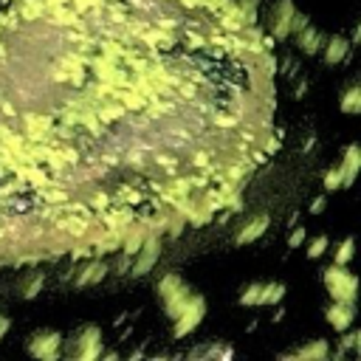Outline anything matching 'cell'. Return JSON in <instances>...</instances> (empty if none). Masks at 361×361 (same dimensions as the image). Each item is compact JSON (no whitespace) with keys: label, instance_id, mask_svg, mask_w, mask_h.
<instances>
[{"label":"cell","instance_id":"obj_17","mask_svg":"<svg viewBox=\"0 0 361 361\" xmlns=\"http://www.w3.org/2000/svg\"><path fill=\"white\" fill-rule=\"evenodd\" d=\"M338 107H341V113H347V116H358V113H361V87H358V85H350V87L344 90Z\"/></svg>","mask_w":361,"mask_h":361},{"label":"cell","instance_id":"obj_20","mask_svg":"<svg viewBox=\"0 0 361 361\" xmlns=\"http://www.w3.org/2000/svg\"><path fill=\"white\" fill-rule=\"evenodd\" d=\"M353 254H355V240H353V237H344V240L333 248V262H336V265H347V262L353 259Z\"/></svg>","mask_w":361,"mask_h":361},{"label":"cell","instance_id":"obj_23","mask_svg":"<svg viewBox=\"0 0 361 361\" xmlns=\"http://www.w3.org/2000/svg\"><path fill=\"white\" fill-rule=\"evenodd\" d=\"M322 183H324L327 192H333V189L341 186V169H338V164H333V166L324 172V180H322Z\"/></svg>","mask_w":361,"mask_h":361},{"label":"cell","instance_id":"obj_25","mask_svg":"<svg viewBox=\"0 0 361 361\" xmlns=\"http://www.w3.org/2000/svg\"><path fill=\"white\" fill-rule=\"evenodd\" d=\"M302 243H305V228H302V226H296V228L290 231V237H288V245H290V248H296V245H302Z\"/></svg>","mask_w":361,"mask_h":361},{"label":"cell","instance_id":"obj_18","mask_svg":"<svg viewBox=\"0 0 361 361\" xmlns=\"http://www.w3.org/2000/svg\"><path fill=\"white\" fill-rule=\"evenodd\" d=\"M285 296V285L282 282H262V290H259V302L257 305H279Z\"/></svg>","mask_w":361,"mask_h":361},{"label":"cell","instance_id":"obj_12","mask_svg":"<svg viewBox=\"0 0 361 361\" xmlns=\"http://www.w3.org/2000/svg\"><path fill=\"white\" fill-rule=\"evenodd\" d=\"M350 48H353V42H350L347 37H341V34H333V37H324V45H322V56H324V62H327V65H341V62L347 59Z\"/></svg>","mask_w":361,"mask_h":361},{"label":"cell","instance_id":"obj_4","mask_svg":"<svg viewBox=\"0 0 361 361\" xmlns=\"http://www.w3.org/2000/svg\"><path fill=\"white\" fill-rule=\"evenodd\" d=\"M62 341L65 336L59 330H51V327H39L28 336V353L34 358H42V361H54L62 355Z\"/></svg>","mask_w":361,"mask_h":361},{"label":"cell","instance_id":"obj_2","mask_svg":"<svg viewBox=\"0 0 361 361\" xmlns=\"http://www.w3.org/2000/svg\"><path fill=\"white\" fill-rule=\"evenodd\" d=\"M104 353L102 330L96 324H82L68 336V355L76 361H96Z\"/></svg>","mask_w":361,"mask_h":361},{"label":"cell","instance_id":"obj_16","mask_svg":"<svg viewBox=\"0 0 361 361\" xmlns=\"http://www.w3.org/2000/svg\"><path fill=\"white\" fill-rule=\"evenodd\" d=\"M45 138H48V135H45V130H42V133H39V135H34V138H31L25 147H20V149H17L11 158H6V161L0 164V183H3V180L8 178V172H11V169H14V166H17V164H20V161H23V158H25V155L34 149V147H39Z\"/></svg>","mask_w":361,"mask_h":361},{"label":"cell","instance_id":"obj_7","mask_svg":"<svg viewBox=\"0 0 361 361\" xmlns=\"http://www.w3.org/2000/svg\"><path fill=\"white\" fill-rule=\"evenodd\" d=\"M293 14H296L293 0H276L271 6V11H268V31H271L274 39L282 42V39L290 37V20H293Z\"/></svg>","mask_w":361,"mask_h":361},{"label":"cell","instance_id":"obj_22","mask_svg":"<svg viewBox=\"0 0 361 361\" xmlns=\"http://www.w3.org/2000/svg\"><path fill=\"white\" fill-rule=\"evenodd\" d=\"M327 248H330V240H327V234H316V237L307 243V251H305V254H307L310 259H319V257H322Z\"/></svg>","mask_w":361,"mask_h":361},{"label":"cell","instance_id":"obj_8","mask_svg":"<svg viewBox=\"0 0 361 361\" xmlns=\"http://www.w3.org/2000/svg\"><path fill=\"white\" fill-rule=\"evenodd\" d=\"M203 316H206V299L200 296V293H195V299H192V305L172 322V336L175 338H183V336H189L200 322H203Z\"/></svg>","mask_w":361,"mask_h":361},{"label":"cell","instance_id":"obj_13","mask_svg":"<svg viewBox=\"0 0 361 361\" xmlns=\"http://www.w3.org/2000/svg\"><path fill=\"white\" fill-rule=\"evenodd\" d=\"M358 166H361V147L358 144H347L341 161H338V169H341V186H353V180L358 178Z\"/></svg>","mask_w":361,"mask_h":361},{"label":"cell","instance_id":"obj_28","mask_svg":"<svg viewBox=\"0 0 361 361\" xmlns=\"http://www.w3.org/2000/svg\"><path fill=\"white\" fill-rule=\"evenodd\" d=\"M8 327H11V319H8V316H3V313H0V338H3V336H6V333H8Z\"/></svg>","mask_w":361,"mask_h":361},{"label":"cell","instance_id":"obj_19","mask_svg":"<svg viewBox=\"0 0 361 361\" xmlns=\"http://www.w3.org/2000/svg\"><path fill=\"white\" fill-rule=\"evenodd\" d=\"M259 290H262V282H248V285L240 288L237 302H240L243 307H257V302H259Z\"/></svg>","mask_w":361,"mask_h":361},{"label":"cell","instance_id":"obj_24","mask_svg":"<svg viewBox=\"0 0 361 361\" xmlns=\"http://www.w3.org/2000/svg\"><path fill=\"white\" fill-rule=\"evenodd\" d=\"M344 333H347V330H344ZM350 347H355V350L361 347V336H358V333H347V336L341 338V347L336 350V358H341V355H344Z\"/></svg>","mask_w":361,"mask_h":361},{"label":"cell","instance_id":"obj_3","mask_svg":"<svg viewBox=\"0 0 361 361\" xmlns=\"http://www.w3.org/2000/svg\"><path fill=\"white\" fill-rule=\"evenodd\" d=\"M324 288L330 293V299H341V302H355L358 296V279L355 274H350L344 265H330L324 268Z\"/></svg>","mask_w":361,"mask_h":361},{"label":"cell","instance_id":"obj_11","mask_svg":"<svg viewBox=\"0 0 361 361\" xmlns=\"http://www.w3.org/2000/svg\"><path fill=\"white\" fill-rule=\"evenodd\" d=\"M268 226H271V217H268V214H254V217H248V220L240 226V231L234 234V243H237V245H248V243L259 240V237L268 231Z\"/></svg>","mask_w":361,"mask_h":361},{"label":"cell","instance_id":"obj_9","mask_svg":"<svg viewBox=\"0 0 361 361\" xmlns=\"http://www.w3.org/2000/svg\"><path fill=\"white\" fill-rule=\"evenodd\" d=\"M327 316V324L336 330V333H344L353 327L355 322V302H341V299H333V305L324 310Z\"/></svg>","mask_w":361,"mask_h":361},{"label":"cell","instance_id":"obj_6","mask_svg":"<svg viewBox=\"0 0 361 361\" xmlns=\"http://www.w3.org/2000/svg\"><path fill=\"white\" fill-rule=\"evenodd\" d=\"M158 257H161V240H158V234H147L141 240V245L135 248V254H133L130 274L133 276H147L158 265Z\"/></svg>","mask_w":361,"mask_h":361},{"label":"cell","instance_id":"obj_21","mask_svg":"<svg viewBox=\"0 0 361 361\" xmlns=\"http://www.w3.org/2000/svg\"><path fill=\"white\" fill-rule=\"evenodd\" d=\"M189 355H203V358H212V355H217V358H231L234 350H231L228 344H212V347H197V350H192Z\"/></svg>","mask_w":361,"mask_h":361},{"label":"cell","instance_id":"obj_5","mask_svg":"<svg viewBox=\"0 0 361 361\" xmlns=\"http://www.w3.org/2000/svg\"><path fill=\"white\" fill-rule=\"evenodd\" d=\"M107 271H110V265H107L104 259L93 257V259H85V262L73 265L71 271H65L62 279L71 282L73 288H90V285H99V282L107 276Z\"/></svg>","mask_w":361,"mask_h":361},{"label":"cell","instance_id":"obj_14","mask_svg":"<svg viewBox=\"0 0 361 361\" xmlns=\"http://www.w3.org/2000/svg\"><path fill=\"white\" fill-rule=\"evenodd\" d=\"M296 45H299V51L302 54H307V56H313V54H319L322 51V45H324V34L316 28V25H305V28H299L296 34Z\"/></svg>","mask_w":361,"mask_h":361},{"label":"cell","instance_id":"obj_27","mask_svg":"<svg viewBox=\"0 0 361 361\" xmlns=\"http://www.w3.org/2000/svg\"><path fill=\"white\" fill-rule=\"evenodd\" d=\"M324 206H327V197H324V195H319V197L310 203V212H313V214H319V212H324Z\"/></svg>","mask_w":361,"mask_h":361},{"label":"cell","instance_id":"obj_1","mask_svg":"<svg viewBox=\"0 0 361 361\" xmlns=\"http://www.w3.org/2000/svg\"><path fill=\"white\" fill-rule=\"evenodd\" d=\"M155 290H158V299H161V305H164V310H166V316H169L172 322H175V319L192 305V299H195V290H192L178 274H172V271L158 279Z\"/></svg>","mask_w":361,"mask_h":361},{"label":"cell","instance_id":"obj_15","mask_svg":"<svg viewBox=\"0 0 361 361\" xmlns=\"http://www.w3.org/2000/svg\"><path fill=\"white\" fill-rule=\"evenodd\" d=\"M42 288H45V274L42 271H25L17 282V293L23 299H37L42 293Z\"/></svg>","mask_w":361,"mask_h":361},{"label":"cell","instance_id":"obj_26","mask_svg":"<svg viewBox=\"0 0 361 361\" xmlns=\"http://www.w3.org/2000/svg\"><path fill=\"white\" fill-rule=\"evenodd\" d=\"M116 268H118V274H127V271H130V254H127V251H121V254H118Z\"/></svg>","mask_w":361,"mask_h":361},{"label":"cell","instance_id":"obj_10","mask_svg":"<svg viewBox=\"0 0 361 361\" xmlns=\"http://www.w3.org/2000/svg\"><path fill=\"white\" fill-rule=\"evenodd\" d=\"M279 358H293V361H324V358H330V344L324 341V338H313V341H307V344H302V347H296V350H288V353H282Z\"/></svg>","mask_w":361,"mask_h":361}]
</instances>
